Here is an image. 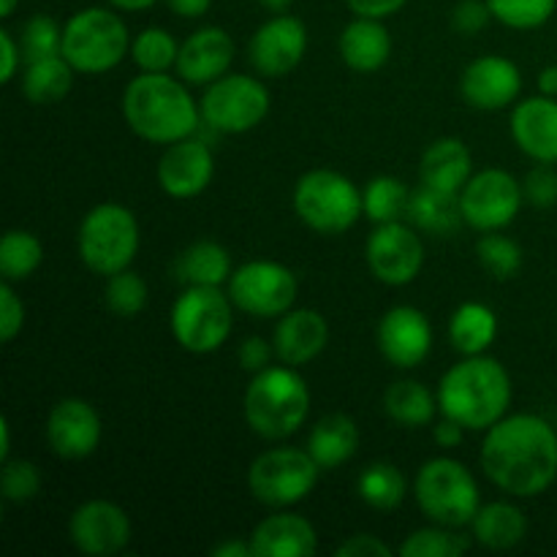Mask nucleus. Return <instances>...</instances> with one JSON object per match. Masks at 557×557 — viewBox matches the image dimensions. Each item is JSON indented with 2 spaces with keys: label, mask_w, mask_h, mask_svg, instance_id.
Masks as SVG:
<instances>
[{
  "label": "nucleus",
  "mask_w": 557,
  "mask_h": 557,
  "mask_svg": "<svg viewBox=\"0 0 557 557\" xmlns=\"http://www.w3.org/2000/svg\"><path fill=\"white\" fill-rule=\"evenodd\" d=\"M482 471L515 498H536L557 479V433L536 413H515L484 433Z\"/></svg>",
  "instance_id": "f257e3e1"
},
{
  "label": "nucleus",
  "mask_w": 557,
  "mask_h": 557,
  "mask_svg": "<svg viewBox=\"0 0 557 557\" xmlns=\"http://www.w3.org/2000/svg\"><path fill=\"white\" fill-rule=\"evenodd\" d=\"M188 82H180L166 74H147L125 85L123 120L139 139L150 145H174L180 139H188L201 125V109L190 96Z\"/></svg>",
  "instance_id": "f03ea898"
},
{
  "label": "nucleus",
  "mask_w": 557,
  "mask_h": 557,
  "mask_svg": "<svg viewBox=\"0 0 557 557\" xmlns=\"http://www.w3.org/2000/svg\"><path fill=\"white\" fill-rule=\"evenodd\" d=\"M441 417L460 422L473 433H487L511 406L509 370L493 357H462L438 384Z\"/></svg>",
  "instance_id": "7ed1b4c3"
},
{
  "label": "nucleus",
  "mask_w": 557,
  "mask_h": 557,
  "mask_svg": "<svg viewBox=\"0 0 557 557\" xmlns=\"http://www.w3.org/2000/svg\"><path fill=\"white\" fill-rule=\"evenodd\" d=\"M245 422L259 438L283 441L297 433L310 413V389L292 364H270L253 373L243 400Z\"/></svg>",
  "instance_id": "20e7f679"
},
{
  "label": "nucleus",
  "mask_w": 557,
  "mask_h": 557,
  "mask_svg": "<svg viewBox=\"0 0 557 557\" xmlns=\"http://www.w3.org/2000/svg\"><path fill=\"white\" fill-rule=\"evenodd\" d=\"M76 250L92 275L109 277L128 270L139 253V221L120 201H101L82 218Z\"/></svg>",
  "instance_id": "39448f33"
},
{
  "label": "nucleus",
  "mask_w": 557,
  "mask_h": 557,
  "mask_svg": "<svg viewBox=\"0 0 557 557\" xmlns=\"http://www.w3.org/2000/svg\"><path fill=\"white\" fill-rule=\"evenodd\" d=\"M413 498H417L419 511L433 525L455 528V531L471 525L476 511L482 509L476 476L468 471V466L451 457H433L419 468Z\"/></svg>",
  "instance_id": "423d86ee"
},
{
  "label": "nucleus",
  "mask_w": 557,
  "mask_h": 557,
  "mask_svg": "<svg viewBox=\"0 0 557 557\" xmlns=\"http://www.w3.org/2000/svg\"><path fill=\"white\" fill-rule=\"evenodd\" d=\"M292 205L299 221L324 237L346 234L364 215L362 190L335 169L305 172L294 185Z\"/></svg>",
  "instance_id": "0eeeda50"
},
{
  "label": "nucleus",
  "mask_w": 557,
  "mask_h": 557,
  "mask_svg": "<svg viewBox=\"0 0 557 557\" xmlns=\"http://www.w3.org/2000/svg\"><path fill=\"white\" fill-rule=\"evenodd\" d=\"M117 9L87 5L63 25V58L79 74H107L131 52V33Z\"/></svg>",
  "instance_id": "6e6552de"
},
{
  "label": "nucleus",
  "mask_w": 557,
  "mask_h": 557,
  "mask_svg": "<svg viewBox=\"0 0 557 557\" xmlns=\"http://www.w3.org/2000/svg\"><path fill=\"white\" fill-rule=\"evenodd\" d=\"M234 326V302L221 286H185L169 313V330L188 354H212L228 341Z\"/></svg>",
  "instance_id": "1a4fd4ad"
},
{
  "label": "nucleus",
  "mask_w": 557,
  "mask_h": 557,
  "mask_svg": "<svg viewBox=\"0 0 557 557\" xmlns=\"http://www.w3.org/2000/svg\"><path fill=\"white\" fill-rule=\"evenodd\" d=\"M319 462L308 449L277 446L267 449L250 462L248 490L267 509H288L308 498L319 484Z\"/></svg>",
  "instance_id": "9d476101"
},
{
  "label": "nucleus",
  "mask_w": 557,
  "mask_h": 557,
  "mask_svg": "<svg viewBox=\"0 0 557 557\" xmlns=\"http://www.w3.org/2000/svg\"><path fill=\"white\" fill-rule=\"evenodd\" d=\"M270 107L272 98L267 85L248 74H223L207 85L205 96L199 98L201 123L228 136L248 134L264 123Z\"/></svg>",
  "instance_id": "9b49d317"
},
{
  "label": "nucleus",
  "mask_w": 557,
  "mask_h": 557,
  "mask_svg": "<svg viewBox=\"0 0 557 557\" xmlns=\"http://www.w3.org/2000/svg\"><path fill=\"white\" fill-rule=\"evenodd\" d=\"M228 297L234 308L256 319H281L294 308L299 281L286 264L270 259L245 261L228 277Z\"/></svg>",
  "instance_id": "f8f14e48"
},
{
  "label": "nucleus",
  "mask_w": 557,
  "mask_h": 557,
  "mask_svg": "<svg viewBox=\"0 0 557 557\" xmlns=\"http://www.w3.org/2000/svg\"><path fill=\"white\" fill-rule=\"evenodd\" d=\"M522 183L506 169H482L460 190V210L466 226L476 232H500L520 215Z\"/></svg>",
  "instance_id": "ddd939ff"
},
{
  "label": "nucleus",
  "mask_w": 557,
  "mask_h": 557,
  "mask_svg": "<svg viewBox=\"0 0 557 557\" xmlns=\"http://www.w3.org/2000/svg\"><path fill=\"white\" fill-rule=\"evenodd\" d=\"M364 261L384 286L400 288L413 283L424 264V245L417 226L403 221L379 223L364 243Z\"/></svg>",
  "instance_id": "4468645a"
},
{
  "label": "nucleus",
  "mask_w": 557,
  "mask_h": 557,
  "mask_svg": "<svg viewBox=\"0 0 557 557\" xmlns=\"http://www.w3.org/2000/svg\"><path fill=\"white\" fill-rule=\"evenodd\" d=\"M131 517L120 504L92 498L76 506L69 517V539L76 553L103 557L117 555L131 542Z\"/></svg>",
  "instance_id": "2eb2a0df"
},
{
  "label": "nucleus",
  "mask_w": 557,
  "mask_h": 557,
  "mask_svg": "<svg viewBox=\"0 0 557 557\" xmlns=\"http://www.w3.org/2000/svg\"><path fill=\"white\" fill-rule=\"evenodd\" d=\"M308 52V27L292 14H275L256 27L248 44V60L253 71L267 79L286 76L302 63Z\"/></svg>",
  "instance_id": "dca6fc26"
},
{
  "label": "nucleus",
  "mask_w": 557,
  "mask_h": 557,
  "mask_svg": "<svg viewBox=\"0 0 557 557\" xmlns=\"http://www.w3.org/2000/svg\"><path fill=\"white\" fill-rule=\"evenodd\" d=\"M379 351L392 368L413 370L433 351V326L419 308L397 305L389 308L379 321Z\"/></svg>",
  "instance_id": "f3484780"
},
{
  "label": "nucleus",
  "mask_w": 557,
  "mask_h": 557,
  "mask_svg": "<svg viewBox=\"0 0 557 557\" xmlns=\"http://www.w3.org/2000/svg\"><path fill=\"white\" fill-rule=\"evenodd\" d=\"M522 92V71L504 54H482L471 60L460 76L462 101L479 112L511 107Z\"/></svg>",
  "instance_id": "a211bd4d"
},
{
  "label": "nucleus",
  "mask_w": 557,
  "mask_h": 557,
  "mask_svg": "<svg viewBox=\"0 0 557 557\" xmlns=\"http://www.w3.org/2000/svg\"><path fill=\"white\" fill-rule=\"evenodd\" d=\"M47 444L60 460H87L101 446V417L82 397H63L47 417Z\"/></svg>",
  "instance_id": "6ab92c4d"
},
{
  "label": "nucleus",
  "mask_w": 557,
  "mask_h": 557,
  "mask_svg": "<svg viewBox=\"0 0 557 557\" xmlns=\"http://www.w3.org/2000/svg\"><path fill=\"white\" fill-rule=\"evenodd\" d=\"M158 185L172 199H196L210 188L215 177V156L210 145L196 136L166 145L161 161H158Z\"/></svg>",
  "instance_id": "aec40b11"
},
{
  "label": "nucleus",
  "mask_w": 557,
  "mask_h": 557,
  "mask_svg": "<svg viewBox=\"0 0 557 557\" xmlns=\"http://www.w3.org/2000/svg\"><path fill=\"white\" fill-rule=\"evenodd\" d=\"M234 60V38L223 27H199L180 44L177 76L188 85L207 87L221 79Z\"/></svg>",
  "instance_id": "412c9836"
},
{
  "label": "nucleus",
  "mask_w": 557,
  "mask_h": 557,
  "mask_svg": "<svg viewBox=\"0 0 557 557\" xmlns=\"http://www.w3.org/2000/svg\"><path fill=\"white\" fill-rule=\"evenodd\" d=\"M515 145L536 163H557V98L531 96L511 109Z\"/></svg>",
  "instance_id": "4be33fe9"
},
{
  "label": "nucleus",
  "mask_w": 557,
  "mask_h": 557,
  "mask_svg": "<svg viewBox=\"0 0 557 557\" xmlns=\"http://www.w3.org/2000/svg\"><path fill=\"white\" fill-rule=\"evenodd\" d=\"M330 343V324L324 315L313 308H292L277 319L272 332L277 362L305 368L324 354Z\"/></svg>",
  "instance_id": "5701e85b"
},
{
  "label": "nucleus",
  "mask_w": 557,
  "mask_h": 557,
  "mask_svg": "<svg viewBox=\"0 0 557 557\" xmlns=\"http://www.w3.org/2000/svg\"><path fill=\"white\" fill-rule=\"evenodd\" d=\"M253 557H313L319 553V533L302 515L283 511L270 515L250 533Z\"/></svg>",
  "instance_id": "b1692460"
},
{
  "label": "nucleus",
  "mask_w": 557,
  "mask_h": 557,
  "mask_svg": "<svg viewBox=\"0 0 557 557\" xmlns=\"http://www.w3.org/2000/svg\"><path fill=\"white\" fill-rule=\"evenodd\" d=\"M341 60L357 74H373L381 71L392 58V36L384 20L373 16H357L348 22L337 38Z\"/></svg>",
  "instance_id": "393cba45"
},
{
  "label": "nucleus",
  "mask_w": 557,
  "mask_h": 557,
  "mask_svg": "<svg viewBox=\"0 0 557 557\" xmlns=\"http://www.w3.org/2000/svg\"><path fill=\"white\" fill-rule=\"evenodd\" d=\"M473 177V158L466 141L457 136H441L424 150L419 161V183L430 185L444 194H457L466 188L468 180Z\"/></svg>",
  "instance_id": "a878e982"
},
{
  "label": "nucleus",
  "mask_w": 557,
  "mask_h": 557,
  "mask_svg": "<svg viewBox=\"0 0 557 557\" xmlns=\"http://www.w3.org/2000/svg\"><path fill=\"white\" fill-rule=\"evenodd\" d=\"M359 449V428L346 413H326L313 424L308 435V451L321 471L346 466Z\"/></svg>",
  "instance_id": "bb28decb"
},
{
  "label": "nucleus",
  "mask_w": 557,
  "mask_h": 557,
  "mask_svg": "<svg viewBox=\"0 0 557 557\" xmlns=\"http://www.w3.org/2000/svg\"><path fill=\"white\" fill-rule=\"evenodd\" d=\"M468 528H471L473 542L482 544L484 549L506 553V549H515L525 539L528 517L520 506L509 504V500H493V504H484L476 511Z\"/></svg>",
  "instance_id": "cd10ccee"
},
{
  "label": "nucleus",
  "mask_w": 557,
  "mask_h": 557,
  "mask_svg": "<svg viewBox=\"0 0 557 557\" xmlns=\"http://www.w3.org/2000/svg\"><path fill=\"white\" fill-rule=\"evenodd\" d=\"M406 218L411 221V226H417L424 234H433V237H449L466 223L462 221L460 196L444 194V190H435L422 183L417 190H411Z\"/></svg>",
  "instance_id": "c85d7f7f"
},
{
  "label": "nucleus",
  "mask_w": 557,
  "mask_h": 557,
  "mask_svg": "<svg viewBox=\"0 0 557 557\" xmlns=\"http://www.w3.org/2000/svg\"><path fill=\"white\" fill-rule=\"evenodd\" d=\"M232 256L221 243H190L174 261V277L183 286H223L232 277Z\"/></svg>",
  "instance_id": "c756f323"
},
{
  "label": "nucleus",
  "mask_w": 557,
  "mask_h": 557,
  "mask_svg": "<svg viewBox=\"0 0 557 557\" xmlns=\"http://www.w3.org/2000/svg\"><path fill=\"white\" fill-rule=\"evenodd\" d=\"M74 74V65L63 54L30 60V63H25V74H22V96L33 107H52L71 92Z\"/></svg>",
  "instance_id": "7c9ffc66"
},
{
  "label": "nucleus",
  "mask_w": 557,
  "mask_h": 557,
  "mask_svg": "<svg viewBox=\"0 0 557 557\" xmlns=\"http://www.w3.org/2000/svg\"><path fill=\"white\" fill-rule=\"evenodd\" d=\"M498 337V315L482 302H462L449 319V343L462 357L484 354Z\"/></svg>",
  "instance_id": "2f4dec72"
},
{
  "label": "nucleus",
  "mask_w": 557,
  "mask_h": 557,
  "mask_svg": "<svg viewBox=\"0 0 557 557\" xmlns=\"http://www.w3.org/2000/svg\"><path fill=\"white\" fill-rule=\"evenodd\" d=\"M438 408V395L422 381L400 379L384 392V413L400 428H428L433 424Z\"/></svg>",
  "instance_id": "473e14b6"
},
{
  "label": "nucleus",
  "mask_w": 557,
  "mask_h": 557,
  "mask_svg": "<svg viewBox=\"0 0 557 557\" xmlns=\"http://www.w3.org/2000/svg\"><path fill=\"white\" fill-rule=\"evenodd\" d=\"M357 495L364 506L375 511L400 509L408 495V482L403 471L392 462H370L357 479Z\"/></svg>",
  "instance_id": "72a5a7b5"
},
{
  "label": "nucleus",
  "mask_w": 557,
  "mask_h": 557,
  "mask_svg": "<svg viewBox=\"0 0 557 557\" xmlns=\"http://www.w3.org/2000/svg\"><path fill=\"white\" fill-rule=\"evenodd\" d=\"M44 264V245L33 232L11 228L0 239V275L9 283H25Z\"/></svg>",
  "instance_id": "f704fd0d"
},
{
  "label": "nucleus",
  "mask_w": 557,
  "mask_h": 557,
  "mask_svg": "<svg viewBox=\"0 0 557 557\" xmlns=\"http://www.w3.org/2000/svg\"><path fill=\"white\" fill-rule=\"evenodd\" d=\"M408 201H411V188L400 177H392V174L373 177L362 188L364 218L373 221L375 226L379 223L403 221L408 212Z\"/></svg>",
  "instance_id": "c9c22d12"
},
{
  "label": "nucleus",
  "mask_w": 557,
  "mask_h": 557,
  "mask_svg": "<svg viewBox=\"0 0 557 557\" xmlns=\"http://www.w3.org/2000/svg\"><path fill=\"white\" fill-rule=\"evenodd\" d=\"M180 44L174 41L166 27H145L131 41V58L136 69L147 74H166L169 69L177 65Z\"/></svg>",
  "instance_id": "e433bc0d"
},
{
  "label": "nucleus",
  "mask_w": 557,
  "mask_h": 557,
  "mask_svg": "<svg viewBox=\"0 0 557 557\" xmlns=\"http://www.w3.org/2000/svg\"><path fill=\"white\" fill-rule=\"evenodd\" d=\"M468 547H471V542L460 536L455 528L433 525L430 522L422 531L408 533L397 553L403 557H460L468 553Z\"/></svg>",
  "instance_id": "4c0bfd02"
},
{
  "label": "nucleus",
  "mask_w": 557,
  "mask_h": 557,
  "mask_svg": "<svg viewBox=\"0 0 557 557\" xmlns=\"http://www.w3.org/2000/svg\"><path fill=\"white\" fill-rule=\"evenodd\" d=\"M147 299H150V288H147V281L128 270L114 272V275L107 277V286H103V302L120 319H134L141 310L147 308Z\"/></svg>",
  "instance_id": "58836bf2"
},
{
  "label": "nucleus",
  "mask_w": 557,
  "mask_h": 557,
  "mask_svg": "<svg viewBox=\"0 0 557 557\" xmlns=\"http://www.w3.org/2000/svg\"><path fill=\"white\" fill-rule=\"evenodd\" d=\"M476 256L495 281H511L522 267V248L500 232H484L476 243Z\"/></svg>",
  "instance_id": "ea45409f"
},
{
  "label": "nucleus",
  "mask_w": 557,
  "mask_h": 557,
  "mask_svg": "<svg viewBox=\"0 0 557 557\" xmlns=\"http://www.w3.org/2000/svg\"><path fill=\"white\" fill-rule=\"evenodd\" d=\"M493 20L511 30H536L553 20L557 0H487Z\"/></svg>",
  "instance_id": "a19ab883"
},
{
  "label": "nucleus",
  "mask_w": 557,
  "mask_h": 557,
  "mask_svg": "<svg viewBox=\"0 0 557 557\" xmlns=\"http://www.w3.org/2000/svg\"><path fill=\"white\" fill-rule=\"evenodd\" d=\"M20 44L22 54H25V63L52 58V54H63V27L49 14H36L22 27Z\"/></svg>",
  "instance_id": "79ce46f5"
},
{
  "label": "nucleus",
  "mask_w": 557,
  "mask_h": 557,
  "mask_svg": "<svg viewBox=\"0 0 557 557\" xmlns=\"http://www.w3.org/2000/svg\"><path fill=\"white\" fill-rule=\"evenodd\" d=\"M44 487L41 468L30 460H5L0 473V493L9 504H30Z\"/></svg>",
  "instance_id": "37998d69"
},
{
  "label": "nucleus",
  "mask_w": 557,
  "mask_h": 557,
  "mask_svg": "<svg viewBox=\"0 0 557 557\" xmlns=\"http://www.w3.org/2000/svg\"><path fill=\"white\" fill-rule=\"evenodd\" d=\"M522 194H525L528 205H533L536 210H553L557 205V172L553 169V163H539V166H533L525 174Z\"/></svg>",
  "instance_id": "c03bdc74"
},
{
  "label": "nucleus",
  "mask_w": 557,
  "mask_h": 557,
  "mask_svg": "<svg viewBox=\"0 0 557 557\" xmlns=\"http://www.w3.org/2000/svg\"><path fill=\"white\" fill-rule=\"evenodd\" d=\"M490 20H493V11L487 0H460L449 14L451 30L460 36H476L490 25Z\"/></svg>",
  "instance_id": "a18cd8bd"
},
{
  "label": "nucleus",
  "mask_w": 557,
  "mask_h": 557,
  "mask_svg": "<svg viewBox=\"0 0 557 557\" xmlns=\"http://www.w3.org/2000/svg\"><path fill=\"white\" fill-rule=\"evenodd\" d=\"M25 326V305L14 292V283H0V341L14 343Z\"/></svg>",
  "instance_id": "49530a36"
},
{
  "label": "nucleus",
  "mask_w": 557,
  "mask_h": 557,
  "mask_svg": "<svg viewBox=\"0 0 557 557\" xmlns=\"http://www.w3.org/2000/svg\"><path fill=\"white\" fill-rule=\"evenodd\" d=\"M237 357H239V368L248 370V373H261V370L270 368L272 359H277L272 341H264V337H259V335L245 337L243 346H239V351H237Z\"/></svg>",
  "instance_id": "de8ad7c7"
},
{
  "label": "nucleus",
  "mask_w": 557,
  "mask_h": 557,
  "mask_svg": "<svg viewBox=\"0 0 557 557\" xmlns=\"http://www.w3.org/2000/svg\"><path fill=\"white\" fill-rule=\"evenodd\" d=\"M335 557H392V547L373 533H357L335 549Z\"/></svg>",
  "instance_id": "09e8293b"
},
{
  "label": "nucleus",
  "mask_w": 557,
  "mask_h": 557,
  "mask_svg": "<svg viewBox=\"0 0 557 557\" xmlns=\"http://www.w3.org/2000/svg\"><path fill=\"white\" fill-rule=\"evenodd\" d=\"M22 60H25L22 44L16 41L14 33H11L9 27H3V30H0V82H3V85H9V82L14 79L16 71L22 69Z\"/></svg>",
  "instance_id": "8fccbe9b"
},
{
  "label": "nucleus",
  "mask_w": 557,
  "mask_h": 557,
  "mask_svg": "<svg viewBox=\"0 0 557 557\" xmlns=\"http://www.w3.org/2000/svg\"><path fill=\"white\" fill-rule=\"evenodd\" d=\"M408 0H346L348 9L357 16H373V20H386L397 14Z\"/></svg>",
  "instance_id": "3c124183"
},
{
  "label": "nucleus",
  "mask_w": 557,
  "mask_h": 557,
  "mask_svg": "<svg viewBox=\"0 0 557 557\" xmlns=\"http://www.w3.org/2000/svg\"><path fill=\"white\" fill-rule=\"evenodd\" d=\"M462 435H466V428L449 417H444L441 422H435V428H433V441L441 446V449H455V446H460Z\"/></svg>",
  "instance_id": "603ef678"
},
{
  "label": "nucleus",
  "mask_w": 557,
  "mask_h": 557,
  "mask_svg": "<svg viewBox=\"0 0 557 557\" xmlns=\"http://www.w3.org/2000/svg\"><path fill=\"white\" fill-rule=\"evenodd\" d=\"M166 5L183 20H199L212 9V0H166Z\"/></svg>",
  "instance_id": "864d4df0"
},
{
  "label": "nucleus",
  "mask_w": 557,
  "mask_h": 557,
  "mask_svg": "<svg viewBox=\"0 0 557 557\" xmlns=\"http://www.w3.org/2000/svg\"><path fill=\"white\" fill-rule=\"evenodd\" d=\"M212 557H253V549H250V539L248 542H239V539H226V542L215 544L210 549Z\"/></svg>",
  "instance_id": "5fc2aeb1"
},
{
  "label": "nucleus",
  "mask_w": 557,
  "mask_h": 557,
  "mask_svg": "<svg viewBox=\"0 0 557 557\" xmlns=\"http://www.w3.org/2000/svg\"><path fill=\"white\" fill-rule=\"evenodd\" d=\"M536 85H539V92H542V96L557 98V65H547V69H542Z\"/></svg>",
  "instance_id": "6e6d98bb"
},
{
  "label": "nucleus",
  "mask_w": 557,
  "mask_h": 557,
  "mask_svg": "<svg viewBox=\"0 0 557 557\" xmlns=\"http://www.w3.org/2000/svg\"><path fill=\"white\" fill-rule=\"evenodd\" d=\"M112 9L117 11H147L158 3V0H107Z\"/></svg>",
  "instance_id": "4d7b16f0"
},
{
  "label": "nucleus",
  "mask_w": 557,
  "mask_h": 557,
  "mask_svg": "<svg viewBox=\"0 0 557 557\" xmlns=\"http://www.w3.org/2000/svg\"><path fill=\"white\" fill-rule=\"evenodd\" d=\"M9 455H11V424L9 419H3V422H0V462L9 460Z\"/></svg>",
  "instance_id": "13d9d810"
},
{
  "label": "nucleus",
  "mask_w": 557,
  "mask_h": 557,
  "mask_svg": "<svg viewBox=\"0 0 557 557\" xmlns=\"http://www.w3.org/2000/svg\"><path fill=\"white\" fill-rule=\"evenodd\" d=\"M261 5H264L267 11H272V14H286L288 9H292L294 0H259Z\"/></svg>",
  "instance_id": "bf43d9fd"
},
{
  "label": "nucleus",
  "mask_w": 557,
  "mask_h": 557,
  "mask_svg": "<svg viewBox=\"0 0 557 557\" xmlns=\"http://www.w3.org/2000/svg\"><path fill=\"white\" fill-rule=\"evenodd\" d=\"M16 5H20V0H0V16H3V20L14 16Z\"/></svg>",
  "instance_id": "052dcab7"
}]
</instances>
